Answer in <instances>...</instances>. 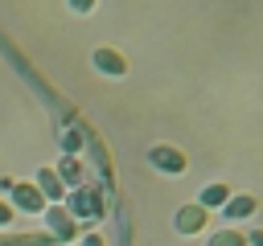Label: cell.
Here are the masks:
<instances>
[{"mask_svg": "<svg viewBox=\"0 0 263 246\" xmlns=\"http://www.w3.org/2000/svg\"><path fill=\"white\" fill-rule=\"evenodd\" d=\"M66 213L70 217H99L103 213V189L99 184H78V189H70L66 193Z\"/></svg>", "mask_w": 263, "mask_h": 246, "instance_id": "cell-1", "label": "cell"}, {"mask_svg": "<svg viewBox=\"0 0 263 246\" xmlns=\"http://www.w3.org/2000/svg\"><path fill=\"white\" fill-rule=\"evenodd\" d=\"M148 164L156 168V172H168V176H177V172H185V152L181 148H173V144H152L148 148Z\"/></svg>", "mask_w": 263, "mask_h": 246, "instance_id": "cell-2", "label": "cell"}, {"mask_svg": "<svg viewBox=\"0 0 263 246\" xmlns=\"http://www.w3.org/2000/svg\"><path fill=\"white\" fill-rule=\"evenodd\" d=\"M8 197H12V209H21V213H45V197L33 180H12Z\"/></svg>", "mask_w": 263, "mask_h": 246, "instance_id": "cell-3", "label": "cell"}, {"mask_svg": "<svg viewBox=\"0 0 263 246\" xmlns=\"http://www.w3.org/2000/svg\"><path fill=\"white\" fill-rule=\"evenodd\" d=\"M205 221H210V209H201L197 201H193V205H181V209H177V217H173L177 234H185V238L201 234V230H205Z\"/></svg>", "mask_w": 263, "mask_h": 246, "instance_id": "cell-4", "label": "cell"}, {"mask_svg": "<svg viewBox=\"0 0 263 246\" xmlns=\"http://www.w3.org/2000/svg\"><path fill=\"white\" fill-rule=\"evenodd\" d=\"M90 66H95L99 74H111V78H123V74H127V57H123L119 49H111V45H99V49L90 53Z\"/></svg>", "mask_w": 263, "mask_h": 246, "instance_id": "cell-5", "label": "cell"}, {"mask_svg": "<svg viewBox=\"0 0 263 246\" xmlns=\"http://www.w3.org/2000/svg\"><path fill=\"white\" fill-rule=\"evenodd\" d=\"M53 172H58V180L66 184V193H70V189H78V184H86V168H82V160H78V156H62V164H58Z\"/></svg>", "mask_w": 263, "mask_h": 246, "instance_id": "cell-6", "label": "cell"}, {"mask_svg": "<svg viewBox=\"0 0 263 246\" xmlns=\"http://www.w3.org/2000/svg\"><path fill=\"white\" fill-rule=\"evenodd\" d=\"M33 184L41 189V197H45V201H53V205H58V201H66V184L58 180V172H53V168H41Z\"/></svg>", "mask_w": 263, "mask_h": 246, "instance_id": "cell-7", "label": "cell"}, {"mask_svg": "<svg viewBox=\"0 0 263 246\" xmlns=\"http://www.w3.org/2000/svg\"><path fill=\"white\" fill-rule=\"evenodd\" d=\"M45 221H49V230H53V238H74V217L66 213V205H49L45 209Z\"/></svg>", "mask_w": 263, "mask_h": 246, "instance_id": "cell-8", "label": "cell"}, {"mask_svg": "<svg viewBox=\"0 0 263 246\" xmlns=\"http://www.w3.org/2000/svg\"><path fill=\"white\" fill-rule=\"evenodd\" d=\"M226 201H230V184L218 180V184H205V189H201V201H197V205H201V209H218V205H226Z\"/></svg>", "mask_w": 263, "mask_h": 246, "instance_id": "cell-9", "label": "cell"}, {"mask_svg": "<svg viewBox=\"0 0 263 246\" xmlns=\"http://www.w3.org/2000/svg\"><path fill=\"white\" fill-rule=\"evenodd\" d=\"M255 205H259V201L242 193V197H230L222 209H226V217H251V213H255Z\"/></svg>", "mask_w": 263, "mask_h": 246, "instance_id": "cell-10", "label": "cell"}, {"mask_svg": "<svg viewBox=\"0 0 263 246\" xmlns=\"http://www.w3.org/2000/svg\"><path fill=\"white\" fill-rule=\"evenodd\" d=\"M210 246H247V234H238V230H218V234L210 238Z\"/></svg>", "mask_w": 263, "mask_h": 246, "instance_id": "cell-11", "label": "cell"}, {"mask_svg": "<svg viewBox=\"0 0 263 246\" xmlns=\"http://www.w3.org/2000/svg\"><path fill=\"white\" fill-rule=\"evenodd\" d=\"M62 144H66V156H74V152L82 148V131H78V127H70V131L62 135Z\"/></svg>", "mask_w": 263, "mask_h": 246, "instance_id": "cell-12", "label": "cell"}, {"mask_svg": "<svg viewBox=\"0 0 263 246\" xmlns=\"http://www.w3.org/2000/svg\"><path fill=\"white\" fill-rule=\"evenodd\" d=\"M66 4H70L78 16H86V12H95V4H99V0H66Z\"/></svg>", "mask_w": 263, "mask_h": 246, "instance_id": "cell-13", "label": "cell"}, {"mask_svg": "<svg viewBox=\"0 0 263 246\" xmlns=\"http://www.w3.org/2000/svg\"><path fill=\"white\" fill-rule=\"evenodd\" d=\"M8 221H12V205L0 197V225H8Z\"/></svg>", "mask_w": 263, "mask_h": 246, "instance_id": "cell-14", "label": "cell"}, {"mask_svg": "<svg viewBox=\"0 0 263 246\" xmlns=\"http://www.w3.org/2000/svg\"><path fill=\"white\" fill-rule=\"evenodd\" d=\"M247 246H263V230H251L247 234Z\"/></svg>", "mask_w": 263, "mask_h": 246, "instance_id": "cell-15", "label": "cell"}, {"mask_svg": "<svg viewBox=\"0 0 263 246\" xmlns=\"http://www.w3.org/2000/svg\"><path fill=\"white\" fill-rule=\"evenodd\" d=\"M82 246H107V242H103L99 234H86V238H82Z\"/></svg>", "mask_w": 263, "mask_h": 246, "instance_id": "cell-16", "label": "cell"}]
</instances>
